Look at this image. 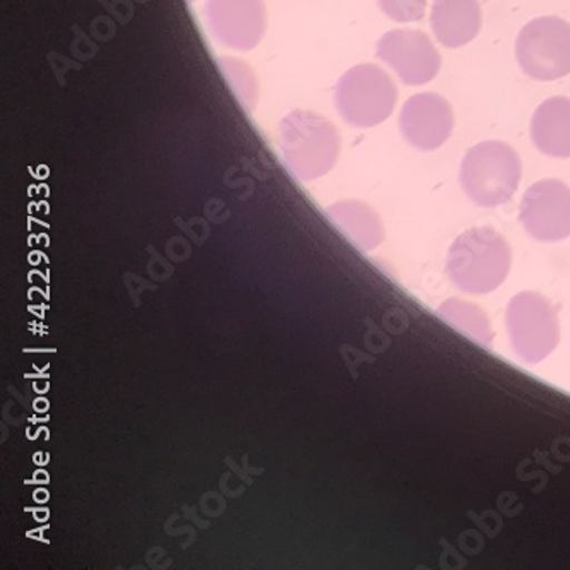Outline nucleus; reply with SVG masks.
I'll return each instance as SVG.
<instances>
[{
  "label": "nucleus",
  "instance_id": "nucleus-14",
  "mask_svg": "<svg viewBox=\"0 0 570 570\" xmlns=\"http://www.w3.org/2000/svg\"><path fill=\"white\" fill-rule=\"evenodd\" d=\"M330 213L363 247H375L384 238L381 218L367 204L345 200L333 206Z\"/></svg>",
  "mask_w": 570,
  "mask_h": 570
},
{
  "label": "nucleus",
  "instance_id": "nucleus-17",
  "mask_svg": "<svg viewBox=\"0 0 570 570\" xmlns=\"http://www.w3.org/2000/svg\"><path fill=\"white\" fill-rule=\"evenodd\" d=\"M190 2H193V0H190Z\"/></svg>",
  "mask_w": 570,
  "mask_h": 570
},
{
  "label": "nucleus",
  "instance_id": "nucleus-16",
  "mask_svg": "<svg viewBox=\"0 0 570 570\" xmlns=\"http://www.w3.org/2000/svg\"><path fill=\"white\" fill-rule=\"evenodd\" d=\"M379 8L396 22H415L425 16L429 0H377Z\"/></svg>",
  "mask_w": 570,
  "mask_h": 570
},
{
  "label": "nucleus",
  "instance_id": "nucleus-15",
  "mask_svg": "<svg viewBox=\"0 0 570 570\" xmlns=\"http://www.w3.org/2000/svg\"><path fill=\"white\" fill-rule=\"evenodd\" d=\"M219 66H222L228 81H230V86L234 88L238 100H242L245 108L253 110V107H256L257 100V82L256 78H254L253 69L247 63L238 62L235 59L219 60Z\"/></svg>",
  "mask_w": 570,
  "mask_h": 570
},
{
  "label": "nucleus",
  "instance_id": "nucleus-5",
  "mask_svg": "<svg viewBox=\"0 0 570 570\" xmlns=\"http://www.w3.org/2000/svg\"><path fill=\"white\" fill-rule=\"evenodd\" d=\"M505 326L512 350L522 362H543L559 346V317L549 298L540 293L521 292L512 296Z\"/></svg>",
  "mask_w": 570,
  "mask_h": 570
},
{
  "label": "nucleus",
  "instance_id": "nucleus-10",
  "mask_svg": "<svg viewBox=\"0 0 570 570\" xmlns=\"http://www.w3.org/2000/svg\"><path fill=\"white\" fill-rule=\"evenodd\" d=\"M400 129L413 148L435 151L451 138L454 111L441 95H413L401 108Z\"/></svg>",
  "mask_w": 570,
  "mask_h": 570
},
{
  "label": "nucleus",
  "instance_id": "nucleus-7",
  "mask_svg": "<svg viewBox=\"0 0 570 570\" xmlns=\"http://www.w3.org/2000/svg\"><path fill=\"white\" fill-rule=\"evenodd\" d=\"M519 222L538 242L570 237V187L562 180H540L522 196Z\"/></svg>",
  "mask_w": 570,
  "mask_h": 570
},
{
  "label": "nucleus",
  "instance_id": "nucleus-11",
  "mask_svg": "<svg viewBox=\"0 0 570 570\" xmlns=\"http://www.w3.org/2000/svg\"><path fill=\"white\" fill-rule=\"evenodd\" d=\"M430 24L444 47L460 49L480 33L482 8L478 0H433Z\"/></svg>",
  "mask_w": 570,
  "mask_h": 570
},
{
  "label": "nucleus",
  "instance_id": "nucleus-6",
  "mask_svg": "<svg viewBox=\"0 0 570 570\" xmlns=\"http://www.w3.org/2000/svg\"><path fill=\"white\" fill-rule=\"evenodd\" d=\"M522 71L537 81H556L570 75V24L547 16L528 22L515 41Z\"/></svg>",
  "mask_w": 570,
  "mask_h": 570
},
{
  "label": "nucleus",
  "instance_id": "nucleus-4",
  "mask_svg": "<svg viewBox=\"0 0 570 570\" xmlns=\"http://www.w3.org/2000/svg\"><path fill=\"white\" fill-rule=\"evenodd\" d=\"M396 104V85L374 63L352 67L341 76L334 91V105L340 116L358 129H368L390 119Z\"/></svg>",
  "mask_w": 570,
  "mask_h": 570
},
{
  "label": "nucleus",
  "instance_id": "nucleus-12",
  "mask_svg": "<svg viewBox=\"0 0 570 570\" xmlns=\"http://www.w3.org/2000/svg\"><path fill=\"white\" fill-rule=\"evenodd\" d=\"M531 139L543 155L570 158L569 98H549L537 108L531 120Z\"/></svg>",
  "mask_w": 570,
  "mask_h": 570
},
{
  "label": "nucleus",
  "instance_id": "nucleus-13",
  "mask_svg": "<svg viewBox=\"0 0 570 570\" xmlns=\"http://www.w3.org/2000/svg\"><path fill=\"white\" fill-rule=\"evenodd\" d=\"M439 317L449 326L460 331L470 340L476 341L478 345L490 346L493 341L492 324L489 315L470 302L461 298H449L438 308Z\"/></svg>",
  "mask_w": 570,
  "mask_h": 570
},
{
  "label": "nucleus",
  "instance_id": "nucleus-8",
  "mask_svg": "<svg viewBox=\"0 0 570 570\" xmlns=\"http://www.w3.org/2000/svg\"><path fill=\"white\" fill-rule=\"evenodd\" d=\"M213 37L228 49H256L267 27L264 0H208L204 8Z\"/></svg>",
  "mask_w": 570,
  "mask_h": 570
},
{
  "label": "nucleus",
  "instance_id": "nucleus-1",
  "mask_svg": "<svg viewBox=\"0 0 570 570\" xmlns=\"http://www.w3.org/2000/svg\"><path fill=\"white\" fill-rule=\"evenodd\" d=\"M511 245L490 226H474L449 248L445 271L455 288L485 295L499 288L511 271Z\"/></svg>",
  "mask_w": 570,
  "mask_h": 570
},
{
  "label": "nucleus",
  "instance_id": "nucleus-3",
  "mask_svg": "<svg viewBox=\"0 0 570 570\" xmlns=\"http://www.w3.org/2000/svg\"><path fill=\"white\" fill-rule=\"evenodd\" d=\"M522 164L512 146L485 141L468 149L461 165L464 194L482 208H497L511 200L521 181Z\"/></svg>",
  "mask_w": 570,
  "mask_h": 570
},
{
  "label": "nucleus",
  "instance_id": "nucleus-2",
  "mask_svg": "<svg viewBox=\"0 0 570 570\" xmlns=\"http://www.w3.org/2000/svg\"><path fill=\"white\" fill-rule=\"evenodd\" d=\"M278 139L289 170L308 180L327 174L341 151L334 124L311 110L289 111L279 124Z\"/></svg>",
  "mask_w": 570,
  "mask_h": 570
},
{
  "label": "nucleus",
  "instance_id": "nucleus-9",
  "mask_svg": "<svg viewBox=\"0 0 570 570\" xmlns=\"http://www.w3.org/2000/svg\"><path fill=\"white\" fill-rule=\"evenodd\" d=\"M377 57L393 67L407 86H422L441 71L442 57L429 35L416 30H394L377 43Z\"/></svg>",
  "mask_w": 570,
  "mask_h": 570
}]
</instances>
